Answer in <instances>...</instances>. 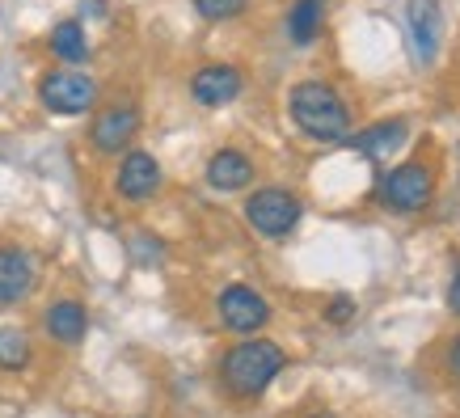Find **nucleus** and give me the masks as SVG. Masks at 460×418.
<instances>
[{"label":"nucleus","instance_id":"obj_1","mask_svg":"<svg viewBox=\"0 0 460 418\" xmlns=\"http://www.w3.org/2000/svg\"><path fill=\"white\" fill-rule=\"evenodd\" d=\"M288 368V351L270 338H241L237 347L220 355V385L228 397L253 402L270 389V380Z\"/></svg>","mask_w":460,"mask_h":418},{"label":"nucleus","instance_id":"obj_2","mask_svg":"<svg viewBox=\"0 0 460 418\" xmlns=\"http://www.w3.org/2000/svg\"><path fill=\"white\" fill-rule=\"evenodd\" d=\"M288 114L300 136L317 139V144H338L350 136V106L334 84L325 81H300L288 93Z\"/></svg>","mask_w":460,"mask_h":418},{"label":"nucleus","instance_id":"obj_3","mask_svg":"<svg viewBox=\"0 0 460 418\" xmlns=\"http://www.w3.org/2000/svg\"><path fill=\"white\" fill-rule=\"evenodd\" d=\"M372 199H376V208L397 211V216H414V211H422L435 199L431 165H422V161H402V165H393L389 173H380L376 178Z\"/></svg>","mask_w":460,"mask_h":418},{"label":"nucleus","instance_id":"obj_4","mask_svg":"<svg viewBox=\"0 0 460 418\" xmlns=\"http://www.w3.org/2000/svg\"><path fill=\"white\" fill-rule=\"evenodd\" d=\"M241 211H245V224L266 241L292 237L296 224L305 220V203H300V195L283 191V186H258V191L245 199V208Z\"/></svg>","mask_w":460,"mask_h":418},{"label":"nucleus","instance_id":"obj_5","mask_svg":"<svg viewBox=\"0 0 460 418\" xmlns=\"http://www.w3.org/2000/svg\"><path fill=\"white\" fill-rule=\"evenodd\" d=\"M39 102L51 114H89L98 106V81L81 68H51L39 76Z\"/></svg>","mask_w":460,"mask_h":418},{"label":"nucleus","instance_id":"obj_6","mask_svg":"<svg viewBox=\"0 0 460 418\" xmlns=\"http://www.w3.org/2000/svg\"><path fill=\"white\" fill-rule=\"evenodd\" d=\"M216 317L228 334H241V338H253L258 330L270 325V305H266L262 292H253L250 283H228L216 300Z\"/></svg>","mask_w":460,"mask_h":418},{"label":"nucleus","instance_id":"obj_7","mask_svg":"<svg viewBox=\"0 0 460 418\" xmlns=\"http://www.w3.org/2000/svg\"><path fill=\"white\" fill-rule=\"evenodd\" d=\"M140 106L136 102H114L106 111L93 114V123H89V144H93V153L102 156H119L127 153L136 136H140Z\"/></svg>","mask_w":460,"mask_h":418},{"label":"nucleus","instance_id":"obj_8","mask_svg":"<svg viewBox=\"0 0 460 418\" xmlns=\"http://www.w3.org/2000/svg\"><path fill=\"white\" fill-rule=\"evenodd\" d=\"M161 161L144 148H127L123 161H119V173H114V195L127 199V203H148V199L161 191Z\"/></svg>","mask_w":460,"mask_h":418},{"label":"nucleus","instance_id":"obj_9","mask_svg":"<svg viewBox=\"0 0 460 418\" xmlns=\"http://www.w3.org/2000/svg\"><path fill=\"white\" fill-rule=\"evenodd\" d=\"M241 89H245V76H241V68H233V64H203V68H195V76H190V98H195L199 106H208V111H220L228 102H237Z\"/></svg>","mask_w":460,"mask_h":418},{"label":"nucleus","instance_id":"obj_10","mask_svg":"<svg viewBox=\"0 0 460 418\" xmlns=\"http://www.w3.org/2000/svg\"><path fill=\"white\" fill-rule=\"evenodd\" d=\"M405 30H410V42H414V59H419V64H435L439 42H444L439 0H410V4H405Z\"/></svg>","mask_w":460,"mask_h":418},{"label":"nucleus","instance_id":"obj_11","mask_svg":"<svg viewBox=\"0 0 460 418\" xmlns=\"http://www.w3.org/2000/svg\"><path fill=\"white\" fill-rule=\"evenodd\" d=\"M39 283V262L30 250H0V308H17Z\"/></svg>","mask_w":460,"mask_h":418},{"label":"nucleus","instance_id":"obj_12","mask_svg":"<svg viewBox=\"0 0 460 418\" xmlns=\"http://www.w3.org/2000/svg\"><path fill=\"white\" fill-rule=\"evenodd\" d=\"M203 178H208L211 191H220V195H237L253 182V161L241 148H220V153H211L208 169H203Z\"/></svg>","mask_w":460,"mask_h":418},{"label":"nucleus","instance_id":"obj_13","mask_svg":"<svg viewBox=\"0 0 460 418\" xmlns=\"http://www.w3.org/2000/svg\"><path fill=\"white\" fill-rule=\"evenodd\" d=\"M42 330L59 347H76L89 334V308L81 300H56V305H47V313H42Z\"/></svg>","mask_w":460,"mask_h":418},{"label":"nucleus","instance_id":"obj_14","mask_svg":"<svg viewBox=\"0 0 460 418\" xmlns=\"http://www.w3.org/2000/svg\"><path fill=\"white\" fill-rule=\"evenodd\" d=\"M405 136H410L405 119H385V123H372V127H363V131H355V136H347L342 144L363 156H372V161H380V156H389L393 148H402Z\"/></svg>","mask_w":460,"mask_h":418},{"label":"nucleus","instance_id":"obj_15","mask_svg":"<svg viewBox=\"0 0 460 418\" xmlns=\"http://www.w3.org/2000/svg\"><path fill=\"white\" fill-rule=\"evenodd\" d=\"M47 51H51L64 68H81L84 59H89V34H84V26L76 17H68V22H59V26L47 34Z\"/></svg>","mask_w":460,"mask_h":418},{"label":"nucleus","instance_id":"obj_16","mask_svg":"<svg viewBox=\"0 0 460 418\" xmlns=\"http://www.w3.org/2000/svg\"><path fill=\"white\" fill-rule=\"evenodd\" d=\"M321 22H325V0H296L288 9V39L296 47H308L321 34Z\"/></svg>","mask_w":460,"mask_h":418},{"label":"nucleus","instance_id":"obj_17","mask_svg":"<svg viewBox=\"0 0 460 418\" xmlns=\"http://www.w3.org/2000/svg\"><path fill=\"white\" fill-rule=\"evenodd\" d=\"M34 360V347H30V334L17 330V325H0V368L4 372H22Z\"/></svg>","mask_w":460,"mask_h":418},{"label":"nucleus","instance_id":"obj_18","mask_svg":"<svg viewBox=\"0 0 460 418\" xmlns=\"http://www.w3.org/2000/svg\"><path fill=\"white\" fill-rule=\"evenodd\" d=\"M190 4L203 22H233L250 9V0H190Z\"/></svg>","mask_w":460,"mask_h":418},{"label":"nucleus","instance_id":"obj_19","mask_svg":"<svg viewBox=\"0 0 460 418\" xmlns=\"http://www.w3.org/2000/svg\"><path fill=\"white\" fill-rule=\"evenodd\" d=\"M355 313H359V308H355V300H350V296H334V300L325 305V321H330V325H347Z\"/></svg>","mask_w":460,"mask_h":418},{"label":"nucleus","instance_id":"obj_20","mask_svg":"<svg viewBox=\"0 0 460 418\" xmlns=\"http://www.w3.org/2000/svg\"><path fill=\"white\" fill-rule=\"evenodd\" d=\"M444 368H447V377H452V380H456V385H460V334H456V338H452V342H447Z\"/></svg>","mask_w":460,"mask_h":418},{"label":"nucleus","instance_id":"obj_21","mask_svg":"<svg viewBox=\"0 0 460 418\" xmlns=\"http://www.w3.org/2000/svg\"><path fill=\"white\" fill-rule=\"evenodd\" d=\"M447 308L460 317V262H456V271H452V283H447Z\"/></svg>","mask_w":460,"mask_h":418},{"label":"nucleus","instance_id":"obj_22","mask_svg":"<svg viewBox=\"0 0 460 418\" xmlns=\"http://www.w3.org/2000/svg\"><path fill=\"white\" fill-rule=\"evenodd\" d=\"M305 418H334V414H325V410H313V414H305Z\"/></svg>","mask_w":460,"mask_h":418}]
</instances>
